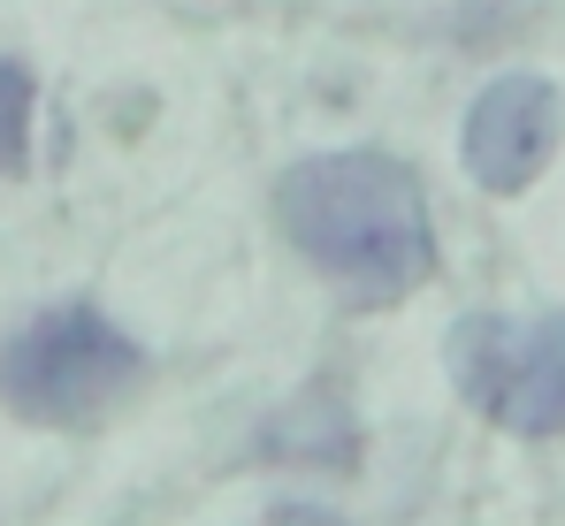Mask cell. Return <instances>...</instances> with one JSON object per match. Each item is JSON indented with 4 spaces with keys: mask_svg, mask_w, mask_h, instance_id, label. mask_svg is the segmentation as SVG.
Returning <instances> with one entry per match:
<instances>
[{
    "mask_svg": "<svg viewBox=\"0 0 565 526\" xmlns=\"http://www.w3.org/2000/svg\"><path fill=\"white\" fill-rule=\"evenodd\" d=\"M558 85L543 77H497L467 115V175L481 191H527L558 153Z\"/></svg>",
    "mask_w": 565,
    "mask_h": 526,
    "instance_id": "obj_4",
    "label": "cell"
},
{
    "mask_svg": "<svg viewBox=\"0 0 565 526\" xmlns=\"http://www.w3.org/2000/svg\"><path fill=\"white\" fill-rule=\"evenodd\" d=\"M31 107H39V85L15 54H0V175H15L31 161Z\"/></svg>",
    "mask_w": 565,
    "mask_h": 526,
    "instance_id": "obj_5",
    "label": "cell"
},
{
    "mask_svg": "<svg viewBox=\"0 0 565 526\" xmlns=\"http://www.w3.org/2000/svg\"><path fill=\"white\" fill-rule=\"evenodd\" d=\"M146 351L130 344L99 305H46L0 344V405L31 428H93L99 412L138 382Z\"/></svg>",
    "mask_w": 565,
    "mask_h": 526,
    "instance_id": "obj_2",
    "label": "cell"
},
{
    "mask_svg": "<svg viewBox=\"0 0 565 526\" xmlns=\"http://www.w3.org/2000/svg\"><path fill=\"white\" fill-rule=\"evenodd\" d=\"M451 382L504 436H565V313H467L451 329Z\"/></svg>",
    "mask_w": 565,
    "mask_h": 526,
    "instance_id": "obj_3",
    "label": "cell"
},
{
    "mask_svg": "<svg viewBox=\"0 0 565 526\" xmlns=\"http://www.w3.org/2000/svg\"><path fill=\"white\" fill-rule=\"evenodd\" d=\"M260 526H344L337 512H321V504H276Z\"/></svg>",
    "mask_w": 565,
    "mask_h": 526,
    "instance_id": "obj_6",
    "label": "cell"
},
{
    "mask_svg": "<svg viewBox=\"0 0 565 526\" xmlns=\"http://www.w3.org/2000/svg\"><path fill=\"white\" fill-rule=\"evenodd\" d=\"M276 222L352 305H397L436 275L428 191L390 153L298 161L276 183Z\"/></svg>",
    "mask_w": 565,
    "mask_h": 526,
    "instance_id": "obj_1",
    "label": "cell"
}]
</instances>
